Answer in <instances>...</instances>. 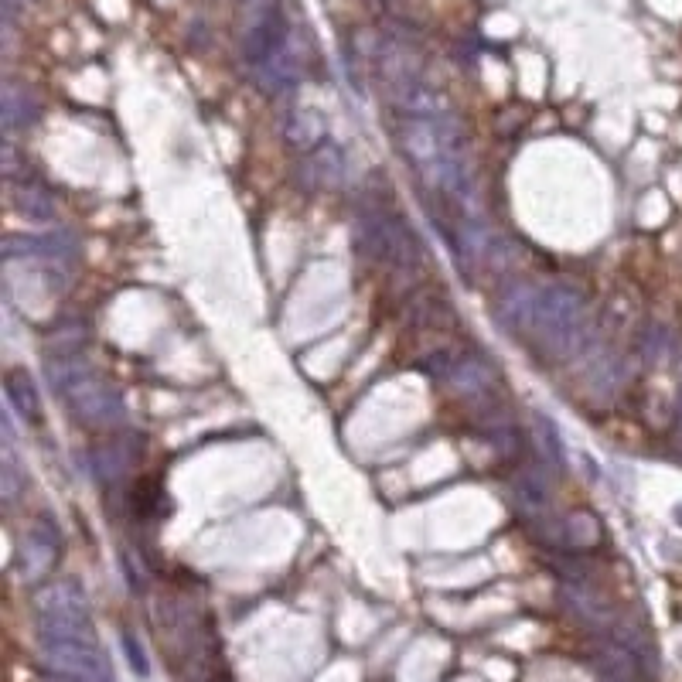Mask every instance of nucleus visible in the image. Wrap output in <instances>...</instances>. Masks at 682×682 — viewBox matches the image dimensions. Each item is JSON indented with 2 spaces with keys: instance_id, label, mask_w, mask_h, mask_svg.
Returning <instances> with one entry per match:
<instances>
[{
  "instance_id": "dca6fc26",
  "label": "nucleus",
  "mask_w": 682,
  "mask_h": 682,
  "mask_svg": "<svg viewBox=\"0 0 682 682\" xmlns=\"http://www.w3.org/2000/svg\"><path fill=\"white\" fill-rule=\"evenodd\" d=\"M14 209H18V215H24L28 222H52L55 219V198L45 185L24 178L21 185L14 188Z\"/></svg>"
},
{
  "instance_id": "5701e85b",
  "label": "nucleus",
  "mask_w": 682,
  "mask_h": 682,
  "mask_svg": "<svg viewBox=\"0 0 682 682\" xmlns=\"http://www.w3.org/2000/svg\"><path fill=\"white\" fill-rule=\"evenodd\" d=\"M123 652H127V662H130V669L137 672V676H151V662H147V652H144V645H140L137 638L123 635Z\"/></svg>"
},
{
  "instance_id": "6e6552de",
  "label": "nucleus",
  "mask_w": 682,
  "mask_h": 682,
  "mask_svg": "<svg viewBox=\"0 0 682 682\" xmlns=\"http://www.w3.org/2000/svg\"><path fill=\"white\" fill-rule=\"evenodd\" d=\"M256 79H260L266 93H287V89H294L301 82V52H297V41L290 38L263 69H256Z\"/></svg>"
},
{
  "instance_id": "aec40b11",
  "label": "nucleus",
  "mask_w": 682,
  "mask_h": 682,
  "mask_svg": "<svg viewBox=\"0 0 682 682\" xmlns=\"http://www.w3.org/2000/svg\"><path fill=\"white\" fill-rule=\"evenodd\" d=\"M18 495H21V471H18V461H14L11 444H7L4 461H0V498H4V505H14Z\"/></svg>"
},
{
  "instance_id": "f3484780",
  "label": "nucleus",
  "mask_w": 682,
  "mask_h": 682,
  "mask_svg": "<svg viewBox=\"0 0 682 682\" xmlns=\"http://www.w3.org/2000/svg\"><path fill=\"white\" fill-rule=\"evenodd\" d=\"M536 437H539V451H543L546 464H553L556 471H563V464H567V451H563L553 420H546L543 413H536Z\"/></svg>"
},
{
  "instance_id": "412c9836",
  "label": "nucleus",
  "mask_w": 682,
  "mask_h": 682,
  "mask_svg": "<svg viewBox=\"0 0 682 682\" xmlns=\"http://www.w3.org/2000/svg\"><path fill=\"white\" fill-rule=\"evenodd\" d=\"M82 345H86V331L72 328V331H58V335L45 345L48 362L52 359H69V355H82Z\"/></svg>"
},
{
  "instance_id": "4468645a",
  "label": "nucleus",
  "mask_w": 682,
  "mask_h": 682,
  "mask_svg": "<svg viewBox=\"0 0 682 682\" xmlns=\"http://www.w3.org/2000/svg\"><path fill=\"white\" fill-rule=\"evenodd\" d=\"M444 382L461 396H485L495 382V372L481 359H457L451 362V372H447Z\"/></svg>"
},
{
  "instance_id": "2eb2a0df",
  "label": "nucleus",
  "mask_w": 682,
  "mask_h": 682,
  "mask_svg": "<svg viewBox=\"0 0 682 682\" xmlns=\"http://www.w3.org/2000/svg\"><path fill=\"white\" fill-rule=\"evenodd\" d=\"M536 297H539V290L529 284L509 287L502 294V301H498V318L509 324L512 331H529L532 314H536Z\"/></svg>"
},
{
  "instance_id": "a211bd4d",
  "label": "nucleus",
  "mask_w": 682,
  "mask_h": 682,
  "mask_svg": "<svg viewBox=\"0 0 682 682\" xmlns=\"http://www.w3.org/2000/svg\"><path fill=\"white\" fill-rule=\"evenodd\" d=\"M93 471H96V478H103V481H120V474L127 471V457L120 454L116 444H103L93 451Z\"/></svg>"
},
{
  "instance_id": "20e7f679",
  "label": "nucleus",
  "mask_w": 682,
  "mask_h": 682,
  "mask_svg": "<svg viewBox=\"0 0 682 682\" xmlns=\"http://www.w3.org/2000/svg\"><path fill=\"white\" fill-rule=\"evenodd\" d=\"M41 662L58 679L69 682H113L103 652L89 642H41Z\"/></svg>"
},
{
  "instance_id": "9b49d317",
  "label": "nucleus",
  "mask_w": 682,
  "mask_h": 682,
  "mask_svg": "<svg viewBox=\"0 0 682 682\" xmlns=\"http://www.w3.org/2000/svg\"><path fill=\"white\" fill-rule=\"evenodd\" d=\"M284 137L290 147H297V151H318L324 147V137H328V120L318 113V110H294L287 116L284 123Z\"/></svg>"
},
{
  "instance_id": "f03ea898",
  "label": "nucleus",
  "mask_w": 682,
  "mask_h": 682,
  "mask_svg": "<svg viewBox=\"0 0 682 682\" xmlns=\"http://www.w3.org/2000/svg\"><path fill=\"white\" fill-rule=\"evenodd\" d=\"M399 144L410 154V161L417 164V174L454 161V157H464V133L451 113L423 116V120H406L403 116Z\"/></svg>"
},
{
  "instance_id": "f257e3e1",
  "label": "nucleus",
  "mask_w": 682,
  "mask_h": 682,
  "mask_svg": "<svg viewBox=\"0 0 682 682\" xmlns=\"http://www.w3.org/2000/svg\"><path fill=\"white\" fill-rule=\"evenodd\" d=\"M587 301L577 287L550 284L539 287L536 314H532V335L543 341L550 352H573V345L584 335Z\"/></svg>"
},
{
  "instance_id": "393cba45",
  "label": "nucleus",
  "mask_w": 682,
  "mask_h": 682,
  "mask_svg": "<svg viewBox=\"0 0 682 682\" xmlns=\"http://www.w3.org/2000/svg\"><path fill=\"white\" fill-rule=\"evenodd\" d=\"M679 413H682V389H679Z\"/></svg>"
},
{
  "instance_id": "7ed1b4c3",
  "label": "nucleus",
  "mask_w": 682,
  "mask_h": 682,
  "mask_svg": "<svg viewBox=\"0 0 682 682\" xmlns=\"http://www.w3.org/2000/svg\"><path fill=\"white\" fill-rule=\"evenodd\" d=\"M290 38H294V31H290L284 7H280L277 0H253V7H249V14H246L243 45H239L243 62L249 69L253 72L263 69Z\"/></svg>"
},
{
  "instance_id": "f8f14e48",
  "label": "nucleus",
  "mask_w": 682,
  "mask_h": 682,
  "mask_svg": "<svg viewBox=\"0 0 682 682\" xmlns=\"http://www.w3.org/2000/svg\"><path fill=\"white\" fill-rule=\"evenodd\" d=\"M38 614H89L86 590L72 580H55V584L41 587L35 594Z\"/></svg>"
},
{
  "instance_id": "1a4fd4ad",
  "label": "nucleus",
  "mask_w": 682,
  "mask_h": 682,
  "mask_svg": "<svg viewBox=\"0 0 682 682\" xmlns=\"http://www.w3.org/2000/svg\"><path fill=\"white\" fill-rule=\"evenodd\" d=\"M301 181L307 188H338L345 181V154L335 144H324L318 151L307 154Z\"/></svg>"
},
{
  "instance_id": "39448f33",
  "label": "nucleus",
  "mask_w": 682,
  "mask_h": 682,
  "mask_svg": "<svg viewBox=\"0 0 682 682\" xmlns=\"http://www.w3.org/2000/svg\"><path fill=\"white\" fill-rule=\"evenodd\" d=\"M62 399H65V406L76 413V420L89 423V427H116V423L123 420L120 393H116L110 382L99 379L96 372L82 382H76L69 393H62Z\"/></svg>"
},
{
  "instance_id": "ddd939ff",
  "label": "nucleus",
  "mask_w": 682,
  "mask_h": 682,
  "mask_svg": "<svg viewBox=\"0 0 682 682\" xmlns=\"http://www.w3.org/2000/svg\"><path fill=\"white\" fill-rule=\"evenodd\" d=\"M4 396H7V406L18 410L24 420H31V423L41 420V396H38L35 382H31V376H28V369H7L4 372Z\"/></svg>"
},
{
  "instance_id": "0eeeda50",
  "label": "nucleus",
  "mask_w": 682,
  "mask_h": 682,
  "mask_svg": "<svg viewBox=\"0 0 682 682\" xmlns=\"http://www.w3.org/2000/svg\"><path fill=\"white\" fill-rule=\"evenodd\" d=\"M38 116H41L38 96L28 86H21V82H4V96H0V123H4V133L31 127Z\"/></svg>"
},
{
  "instance_id": "9d476101",
  "label": "nucleus",
  "mask_w": 682,
  "mask_h": 682,
  "mask_svg": "<svg viewBox=\"0 0 682 682\" xmlns=\"http://www.w3.org/2000/svg\"><path fill=\"white\" fill-rule=\"evenodd\" d=\"M41 642H89L96 645V628L89 614H38Z\"/></svg>"
},
{
  "instance_id": "6ab92c4d",
  "label": "nucleus",
  "mask_w": 682,
  "mask_h": 682,
  "mask_svg": "<svg viewBox=\"0 0 682 682\" xmlns=\"http://www.w3.org/2000/svg\"><path fill=\"white\" fill-rule=\"evenodd\" d=\"M515 495H519V502L529 505V509H543V505L550 502V492H546V485L539 481L536 471H522L519 478H515Z\"/></svg>"
},
{
  "instance_id": "b1692460",
  "label": "nucleus",
  "mask_w": 682,
  "mask_h": 682,
  "mask_svg": "<svg viewBox=\"0 0 682 682\" xmlns=\"http://www.w3.org/2000/svg\"><path fill=\"white\" fill-rule=\"evenodd\" d=\"M18 4H31V0H4V18H11L14 7H18Z\"/></svg>"
},
{
  "instance_id": "423d86ee",
  "label": "nucleus",
  "mask_w": 682,
  "mask_h": 682,
  "mask_svg": "<svg viewBox=\"0 0 682 682\" xmlns=\"http://www.w3.org/2000/svg\"><path fill=\"white\" fill-rule=\"evenodd\" d=\"M58 556V529L48 519H38L35 526H28L21 543V560L28 577H41Z\"/></svg>"
},
{
  "instance_id": "4be33fe9",
  "label": "nucleus",
  "mask_w": 682,
  "mask_h": 682,
  "mask_svg": "<svg viewBox=\"0 0 682 682\" xmlns=\"http://www.w3.org/2000/svg\"><path fill=\"white\" fill-rule=\"evenodd\" d=\"M590 386L594 389H614L621 382V362L618 359H597L594 362V369H590Z\"/></svg>"
}]
</instances>
